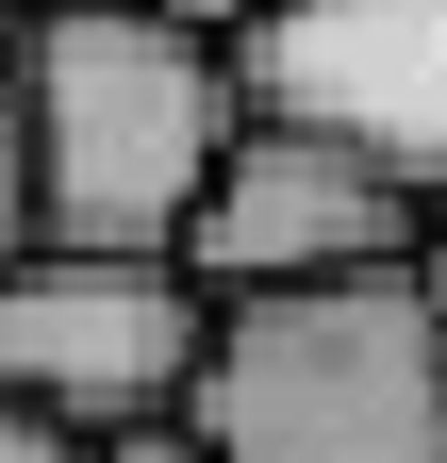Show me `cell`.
Returning <instances> with one entry per match:
<instances>
[{
    "label": "cell",
    "mask_w": 447,
    "mask_h": 463,
    "mask_svg": "<svg viewBox=\"0 0 447 463\" xmlns=\"http://www.w3.org/2000/svg\"><path fill=\"white\" fill-rule=\"evenodd\" d=\"M17 99H33V232H83V249H183L215 149L249 133L233 33L183 0L17 17Z\"/></svg>",
    "instance_id": "1"
},
{
    "label": "cell",
    "mask_w": 447,
    "mask_h": 463,
    "mask_svg": "<svg viewBox=\"0 0 447 463\" xmlns=\"http://www.w3.org/2000/svg\"><path fill=\"white\" fill-rule=\"evenodd\" d=\"M215 463H447V265H331L215 298L199 397Z\"/></svg>",
    "instance_id": "2"
},
{
    "label": "cell",
    "mask_w": 447,
    "mask_h": 463,
    "mask_svg": "<svg viewBox=\"0 0 447 463\" xmlns=\"http://www.w3.org/2000/svg\"><path fill=\"white\" fill-rule=\"evenodd\" d=\"M199 347H215V298L183 249H83V232L0 249V397L33 414H83V430L183 414Z\"/></svg>",
    "instance_id": "3"
},
{
    "label": "cell",
    "mask_w": 447,
    "mask_h": 463,
    "mask_svg": "<svg viewBox=\"0 0 447 463\" xmlns=\"http://www.w3.org/2000/svg\"><path fill=\"white\" fill-rule=\"evenodd\" d=\"M233 83L249 116L398 165L414 199H447V0H265L233 17Z\"/></svg>",
    "instance_id": "4"
},
{
    "label": "cell",
    "mask_w": 447,
    "mask_h": 463,
    "mask_svg": "<svg viewBox=\"0 0 447 463\" xmlns=\"http://www.w3.org/2000/svg\"><path fill=\"white\" fill-rule=\"evenodd\" d=\"M398 249H431V199L398 183V165H365V149L299 133V116H249V133L215 149L199 215H183V265H199V298H265V281L398 265Z\"/></svg>",
    "instance_id": "5"
},
{
    "label": "cell",
    "mask_w": 447,
    "mask_h": 463,
    "mask_svg": "<svg viewBox=\"0 0 447 463\" xmlns=\"http://www.w3.org/2000/svg\"><path fill=\"white\" fill-rule=\"evenodd\" d=\"M0 249H33V99H17V0H0Z\"/></svg>",
    "instance_id": "6"
},
{
    "label": "cell",
    "mask_w": 447,
    "mask_h": 463,
    "mask_svg": "<svg viewBox=\"0 0 447 463\" xmlns=\"http://www.w3.org/2000/svg\"><path fill=\"white\" fill-rule=\"evenodd\" d=\"M0 463H100L83 414H33V397H0Z\"/></svg>",
    "instance_id": "7"
},
{
    "label": "cell",
    "mask_w": 447,
    "mask_h": 463,
    "mask_svg": "<svg viewBox=\"0 0 447 463\" xmlns=\"http://www.w3.org/2000/svg\"><path fill=\"white\" fill-rule=\"evenodd\" d=\"M100 463H215L199 414H133V430H100Z\"/></svg>",
    "instance_id": "8"
},
{
    "label": "cell",
    "mask_w": 447,
    "mask_h": 463,
    "mask_svg": "<svg viewBox=\"0 0 447 463\" xmlns=\"http://www.w3.org/2000/svg\"><path fill=\"white\" fill-rule=\"evenodd\" d=\"M183 17H215V33H233V17H265V0H183Z\"/></svg>",
    "instance_id": "9"
},
{
    "label": "cell",
    "mask_w": 447,
    "mask_h": 463,
    "mask_svg": "<svg viewBox=\"0 0 447 463\" xmlns=\"http://www.w3.org/2000/svg\"><path fill=\"white\" fill-rule=\"evenodd\" d=\"M17 17H50V0H17Z\"/></svg>",
    "instance_id": "10"
}]
</instances>
